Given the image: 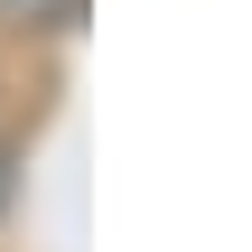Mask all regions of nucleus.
Masks as SVG:
<instances>
[{
  "instance_id": "1",
  "label": "nucleus",
  "mask_w": 252,
  "mask_h": 252,
  "mask_svg": "<svg viewBox=\"0 0 252 252\" xmlns=\"http://www.w3.org/2000/svg\"><path fill=\"white\" fill-rule=\"evenodd\" d=\"M84 9H94V0H0V19H9V28H47V37L84 28Z\"/></svg>"
},
{
  "instance_id": "2",
  "label": "nucleus",
  "mask_w": 252,
  "mask_h": 252,
  "mask_svg": "<svg viewBox=\"0 0 252 252\" xmlns=\"http://www.w3.org/2000/svg\"><path fill=\"white\" fill-rule=\"evenodd\" d=\"M9 187H19V168H9V140H0V215H9Z\"/></svg>"
}]
</instances>
